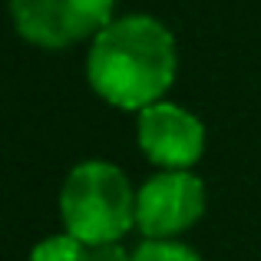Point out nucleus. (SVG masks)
Segmentation results:
<instances>
[{
  "label": "nucleus",
  "instance_id": "5",
  "mask_svg": "<svg viewBox=\"0 0 261 261\" xmlns=\"http://www.w3.org/2000/svg\"><path fill=\"white\" fill-rule=\"evenodd\" d=\"M136 136H139V146L149 155V162H155L162 172L192 169L205 152L202 119L169 99H159L142 109L139 122H136Z\"/></svg>",
  "mask_w": 261,
  "mask_h": 261
},
{
  "label": "nucleus",
  "instance_id": "1",
  "mask_svg": "<svg viewBox=\"0 0 261 261\" xmlns=\"http://www.w3.org/2000/svg\"><path fill=\"white\" fill-rule=\"evenodd\" d=\"M175 40L166 23L146 13L119 17L93 37L86 80L116 109H146L175 80Z\"/></svg>",
  "mask_w": 261,
  "mask_h": 261
},
{
  "label": "nucleus",
  "instance_id": "4",
  "mask_svg": "<svg viewBox=\"0 0 261 261\" xmlns=\"http://www.w3.org/2000/svg\"><path fill=\"white\" fill-rule=\"evenodd\" d=\"M205 212V185L192 169H166L136 192V228L146 238L172 242Z\"/></svg>",
  "mask_w": 261,
  "mask_h": 261
},
{
  "label": "nucleus",
  "instance_id": "3",
  "mask_svg": "<svg viewBox=\"0 0 261 261\" xmlns=\"http://www.w3.org/2000/svg\"><path fill=\"white\" fill-rule=\"evenodd\" d=\"M113 7L116 0H10L17 33L46 50H63L106 30Z\"/></svg>",
  "mask_w": 261,
  "mask_h": 261
},
{
  "label": "nucleus",
  "instance_id": "8",
  "mask_svg": "<svg viewBox=\"0 0 261 261\" xmlns=\"http://www.w3.org/2000/svg\"><path fill=\"white\" fill-rule=\"evenodd\" d=\"M133 251H126L122 242H102V245H89V261H129Z\"/></svg>",
  "mask_w": 261,
  "mask_h": 261
},
{
  "label": "nucleus",
  "instance_id": "7",
  "mask_svg": "<svg viewBox=\"0 0 261 261\" xmlns=\"http://www.w3.org/2000/svg\"><path fill=\"white\" fill-rule=\"evenodd\" d=\"M129 261H202L189 245L178 242H159V238H146L142 245L133 248V258Z\"/></svg>",
  "mask_w": 261,
  "mask_h": 261
},
{
  "label": "nucleus",
  "instance_id": "6",
  "mask_svg": "<svg viewBox=\"0 0 261 261\" xmlns=\"http://www.w3.org/2000/svg\"><path fill=\"white\" fill-rule=\"evenodd\" d=\"M30 261H89V245L73 238L70 231L50 235L30 251Z\"/></svg>",
  "mask_w": 261,
  "mask_h": 261
},
{
  "label": "nucleus",
  "instance_id": "2",
  "mask_svg": "<svg viewBox=\"0 0 261 261\" xmlns=\"http://www.w3.org/2000/svg\"><path fill=\"white\" fill-rule=\"evenodd\" d=\"M60 215L66 231L83 245L122 242L136 225V192L119 166L89 159L66 175L60 189Z\"/></svg>",
  "mask_w": 261,
  "mask_h": 261
}]
</instances>
